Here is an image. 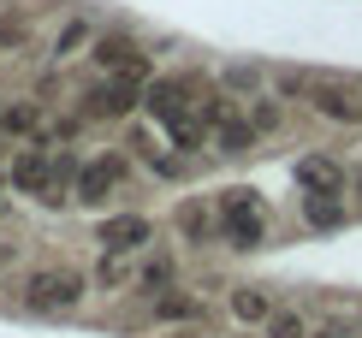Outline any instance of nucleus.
I'll return each mask as SVG.
<instances>
[{"label":"nucleus","mask_w":362,"mask_h":338,"mask_svg":"<svg viewBox=\"0 0 362 338\" xmlns=\"http://www.w3.org/2000/svg\"><path fill=\"white\" fill-rule=\"evenodd\" d=\"M303 220L315 226V232L344 226V190H333V196H303Z\"/></svg>","instance_id":"obj_20"},{"label":"nucleus","mask_w":362,"mask_h":338,"mask_svg":"<svg viewBox=\"0 0 362 338\" xmlns=\"http://www.w3.org/2000/svg\"><path fill=\"white\" fill-rule=\"evenodd\" d=\"M89 285H95V279L78 273V267H48V273H30V279H24L18 303L30 315H71L89 297Z\"/></svg>","instance_id":"obj_1"},{"label":"nucleus","mask_w":362,"mask_h":338,"mask_svg":"<svg viewBox=\"0 0 362 338\" xmlns=\"http://www.w3.org/2000/svg\"><path fill=\"white\" fill-rule=\"evenodd\" d=\"M173 232L185 238L190 250H208V243L220 238V208H202V202L190 196V202H178V208H173Z\"/></svg>","instance_id":"obj_11"},{"label":"nucleus","mask_w":362,"mask_h":338,"mask_svg":"<svg viewBox=\"0 0 362 338\" xmlns=\"http://www.w3.org/2000/svg\"><path fill=\"white\" fill-rule=\"evenodd\" d=\"M95 243H101V255H143L155 243V220L148 214H101Z\"/></svg>","instance_id":"obj_6"},{"label":"nucleus","mask_w":362,"mask_h":338,"mask_svg":"<svg viewBox=\"0 0 362 338\" xmlns=\"http://www.w3.org/2000/svg\"><path fill=\"white\" fill-rule=\"evenodd\" d=\"M220 238L226 243H238V250H255V243L267 238V202L255 190H244V184H238V190H220Z\"/></svg>","instance_id":"obj_2"},{"label":"nucleus","mask_w":362,"mask_h":338,"mask_svg":"<svg viewBox=\"0 0 362 338\" xmlns=\"http://www.w3.org/2000/svg\"><path fill=\"white\" fill-rule=\"evenodd\" d=\"M356 196H362V173H356Z\"/></svg>","instance_id":"obj_26"},{"label":"nucleus","mask_w":362,"mask_h":338,"mask_svg":"<svg viewBox=\"0 0 362 338\" xmlns=\"http://www.w3.org/2000/svg\"><path fill=\"white\" fill-rule=\"evenodd\" d=\"M244 119L255 125V136H279L285 131V101L279 95H255V101H244Z\"/></svg>","instance_id":"obj_18"},{"label":"nucleus","mask_w":362,"mask_h":338,"mask_svg":"<svg viewBox=\"0 0 362 338\" xmlns=\"http://www.w3.org/2000/svg\"><path fill=\"white\" fill-rule=\"evenodd\" d=\"M0 125H6L12 143H48V125H42V113L30 101H6L0 107Z\"/></svg>","instance_id":"obj_15"},{"label":"nucleus","mask_w":362,"mask_h":338,"mask_svg":"<svg viewBox=\"0 0 362 338\" xmlns=\"http://www.w3.org/2000/svg\"><path fill=\"white\" fill-rule=\"evenodd\" d=\"M137 273H143V267H131V255H101L89 279H95V291H125Z\"/></svg>","instance_id":"obj_21"},{"label":"nucleus","mask_w":362,"mask_h":338,"mask_svg":"<svg viewBox=\"0 0 362 338\" xmlns=\"http://www.w3.org/2000/svg\"><path fill=\"white\" fill-rule=\"evenodd\" d=\"M232 320L238 327H267L274 320V297L262 285H232Z\"/></svg>","instance_id":"obj_16"},{"label":"nucleus","mask_w":362,"mask_h":338,"mask_svg":"<svg viewBox=\"0 0 362 338\" xmlns=\"http://www.w3.org/2000/svg\"><path fill=\"white\" fill-rule=\"evenodd\" d=\"M267 71L262 66H250V59H232V66H220V89L226 95H238V101H255V95H267Z\"/></svg>","instance_id":"obj_17"},{"label":"nucleus","mask_w":362,"mask_h":338,"mask_svg":"<svg viewBox=\"0 0 362 338\" xmlns=\"http://www.w3.org/2000/svg\"><path fill=\"white\" fill-rule=\"evenodd\" d=\"M95 18H83V12H66V18H59V30L48 36V59H54V71L59 66H71V59H83L89 48H95Z\"/></svg>","instance_id":"obj_9"},{"label":"nucleus","mask_w":362,"mask_h":338,"mask_svg":"<svg viewBox=\"0 0 362 338\" xmlns=\"http://www.w3.org/2000/svg\"><path fill=\"white\" fill-rule=\"evenodd\" d=\"M89 59L101 66V78H155L148 71V54H143V42L137 36H125V30H101L95 36V48H89Z\"/></svg>","instance_id":"obj_5"},{"label":"nucleus","mask_w":362,"mask_h":338,"mask_svg":"<svg viewBox=\"0 0 362 338\" xmlns=\"http://www.w3.org/2000/svg\"><path fill=\"white\" fill-rule=\"evenodd\" d=\"M30 48H36V12H30V6H6V12H0V54L18 59Z\"/></svg>","instance_id":"obj_14"},{"label":"nucleus","mask_w":362,"mask_h":338,"mask_svg":"<svg viewBox=\"0 0 362 338\" xmlns=\"http://www.w3.org/2000/svg\"><path fill=\"white\" fill-rule=\"evenodd\" d=\"M125 184V161L119 155H95V161H83V173H78V190H71V202H89V208H101L107 196Z\"/></svg>","instance_id":"obj_10"},{"label":"nucleus","mask_w":362,"mask_h":338,"mask_svg":"<svg viewBox=\"0 0 362 338\" xmlns=\"http://www.w3.org/2000/svg\"><path fill=\"white\" fill-rule=\"evenodd\" d=\"M148 320L155 327H185V320H202V297H190V291H160V297H148Z\"/></svg>","instance_id":"obj_13"},{"label":"nucleus","mask_w":362,"mask_h":338,"mask_svg":"<svg viewBox=\"0 0 362 338\" xmlns=\"http://www.w3.org/2000/svg\"><path fill=\"white\" fill-rule=\"evenodd\" d=\"M297 190H303V196H333V190H344V166H339L333 155H303V161H297Z\"/></svg>","instance_id":"obj_12"},{"label":"nucleus","mask_w":362,"mask_h":338,"mask_svg":"<svg viewBox=\"0 0 362 338\" xmlns=\"http://www.w3.org/2000/svg\"><path fill=\"white\" fill-rule=\"evenodd\" d=\"M54 161H59V155H54L48 143H18V148H12V161H6L12 190L48 202V196H54Z\"/></svg>","instance_id":"obj_4"},{"label":"nucleus","mask_w":362,"mask_h":338,"mask_svg":"<svg viewBox=\"0 0 362 338\" xmlns=\"http://www.w3.org/2000/svg\"><path fill=\"white\" fill-rule=\"evenodd\" d=\"M262 332H267V338H315V332H309V320L297 315V309H274V320H267Z\"/></svg>","instance_id":"obj_23"},{"label":"nucleus","mask_w":362,"mask_h":338,"mask_svg":"<svg viewBox=\"0 0 362 338\" xmlns=\"http://www.w3.org/2000/svg\"><path fill=\"white\" fill-rule=\"evenodd\" d=\"M143 89H148L143 78H95V83L78 95V101H83L78 113H83V119H107V125H125V119L143 107Z\"/></svg>","instance_id":"obj_3"},{"label":"nucleus","mask_w":362,"mask_h":338,"mask_svg":"<svg viewBox=\"0 0 362 338\" xmlns=\"http://www.w3.org/2000/svg\"><path fill=\"white\" fill-rule=\"evenodd\" d=\"M173 338H220V332H214V320L202 315V320H185V327H173Z\"/></svg>","instance_id":"obj_24"},{"label":"nucleus","mask_w":362,"mask_h":338,"mask_svg":"<svg viewBox=\"0 0 362 338\" xmlns=\"http://www.w3.org/2000/svg\"><path fill=\"white\" fill-rule=\"evenodd\" d=\"M255 143H262V136H255V125H250L244 113L226 119V125H214V148H220V155H250Z\"/></svg>","instance_id":"obj_19"},{"label":"nucleus","mask_w":362,"mask_h":338,"mask_svg":"<svg viewBox=\"0 0 362 338\" xmlns=\"http://www.w3.org/2000/svg\"><path fill=\"white\" fill-rule=\"evenodd\" d=\"M315 338H344V332H339V327H321V332H315Z\"/></svg>","instance_id":"obj_25"},{"label":"nucleus","mask_w":362,"mask_h":338,"mask_svg":"<svg viewBox=\"0 0 362 338\" xmlns=\"http://www.w3.org/2000/svg\"><path fill=\"white\" fill-rule=\"evenodd\" d=\"M125 148L155 178H178V173H185V161H190V155H178V148H173V136H160V131H148V125H131L125 131Z\"/></svg>","instance_id":"obj_7"},{"label":"nucleus","mask_w":362,"mask_h":338,"mask_svg":"<svg viewBox=\"0 0 362 338\" xmlns=\"http://www.w3.org/2000/svg\"><path fill=\"white\" fill-rule=\"evenodd\" d=\"M137 285L148 291V297L173 291V285H178V267H173V255H148V261H143V273H137Z\"/></svg>","instance_id":"obj_22"},{"label":"nucleus","mask_w":362,"mask_h":338,"mask_svg":"<svg viewBox=\"0 0 362 338\" xmlns=\"http://www.w3.org/2000/svg\"><path fill=\"white\" fill-rule=\"evenodd\" d=\"M303 101H309L315 113L327 119V125H362V95H356L351 83H333V78H315Z\"/></svg>","instance_id":"obj_8"}]
</instances>
